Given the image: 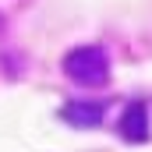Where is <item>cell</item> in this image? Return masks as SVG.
Listing matches in <instances>:
<instances>
[{
  "mask_svg": "<svg viewBox=\"0 0 152 152\" xmlns=\"http://www.w3.org/2000/svg\"><path fill=\"white\" fill-rule=\"evenodd\" d=\"M64 71L78 85H106L110 78V60L99 46H78L64 57Z\"/></svg>",
  "mask_w": 152,
  "mask_h": 152,
  "instance_id": "6da1fadb",
  "label": "cell"
},
{
  "mask_svg": "<svg viewBox=\"0 0 152 152\" xmlns=\"http://www.w3.org/2000/svg\"><path fill=\"white\" fill-rule=\"evenodd\" d=\"M120 134L127 142H145L149 138V113H145L142 103H131L124 110V117H120Z\"/></svg>",
  "mask_w": 152,
  "mask_h": 152,
  "instance_id": "7a4b0ae2",
  "label": "cell"
},
{
  "mask_svg": "<svg viewBox=\"0 0 152 152\" xmlns=\"http://www.w3.org/2000/svg\"><path fill=\"white\" fill-rule=\"evenodd\" d=\"M64 120L75 127H96L103 120V106L99 103H67L64 106Z\"/></svg>",
  "mask_w": 152,
  "mask_h": 152,
  "instance_id": "3957f363",
  "label": "cell"
}]
</instances>
